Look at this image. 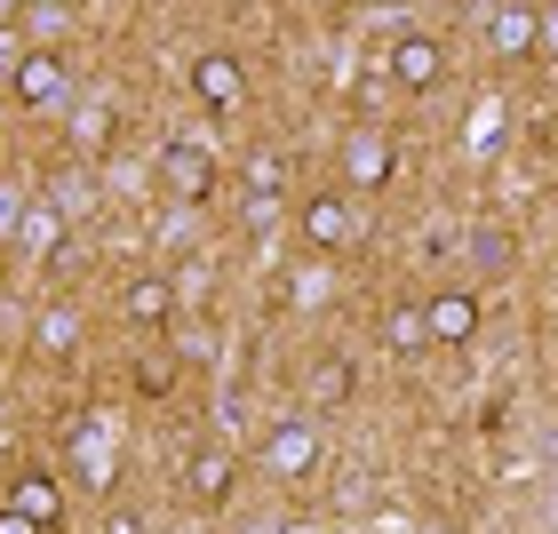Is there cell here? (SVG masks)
I'll use <instances>...</instances> for the list:
<instances>
[{
  "mask_svg": "<svg viewBox=\"0 0 558 534\" xmlns=\"http://www.w3.org/2000/svg\"><path fill=\"white\" fill-rule=\"evenodd\" d=\"M136 391H144V399L175 391V360H136Z\"/></svg>",
  "mask_w": 558,
  "mask_h": 534,
  "instance_id": "23",
  "label": "cell"
},
{
  "mask_svg": "<svg viewBox=\"0 0 558 534\" xmlns=\"http://www.w3.org/2000/svg\"><path fill=\"white\" fill-rule=\"evenodd\" d=\"M72 463H81V478H88L96 495H112V487H120V454H112V439H105V430L72 423Z\"/></svg>",
  "mask_w": 558,
  "mask_h": 534,
  "instance_id": "14",
  "label": "cell"
},
{
  "mask_svg": "<svg viewBox=\"0 0 558 534\" xmlns=\"http://www.w3.org/2000/svg\"><path fill=\"white\" fill-rule=\"evenodd\" d=\"M112 136H120V112H112V96H72V105H64V144H72V160H105V151H112Z\"/></svg>",
  "mask_w": 558,
  "mask_h": 534,
  "instance_id": "5",
  "label": "cell"
},
{
  "mask_svg": "<svg viewBox=\"0 0 558 534\" xmlns=\"http://www.w3.org/2000/svg\"><path fill=\"white\" fill-rule=\"evenodd\" d=\"M288 216H295L288 192H247V199H240V223H247V232H279Z\"/></svg>",
  "mask_w": 558,
  "mask_h": 534,
  "instance_id": "22",
  "label": "cell"
},
{
  "mask_svg": "<svg viewBox=\"0 0 558 534\" xmlns=\"http://www.w3.org/2000/svg\"><path fill=\"white\" fill-rule=\"evenodd\" d=\"M72 64L57 57V48H24V64L9 72V105H24V112H64L72 105Z\"/></svg>",
  "mask_w": 558,
  "mask_h": 534,
  "instance_id": "1",
  "label": "cell"
},
{
  "mask_svg": "<svg viewBox=\"0 0 558 534\" xmlns=\"http://www.w3.org/2000/svg\"><path fill=\"white\" fill-rule=\"evenodd\" d=\"M232 487H240V454L199 447V454H192V495L208 502V511H223V502H232Z\"/></svg>",
  "mask_w": 558,
  "mask_h": 534,
  "instance_id": "15",
  "label": "cell"
},
{
  "mask_svg": "<svg viewBox=\"0 0 558 534\" xmlns=\"http://www.w3.org/2000/svg\"><path fill=\"white\" fill-rule=\"evenodd\" d=\"M9 247H24V256H64V208H48V199L33 192L24 199V223H16V240Z\"/></svg>",
  "mask_w": 558,
  "mask_h": 534,
  "instance_id": "13",
  "label": "cell"
},
{
  "mask_svg": "<svg viewBox=\"0 0 558 534\" xmlns=\"http://www.w3.org/2000/svg\"><path fill=\"white\" fill-rule=\"evenodd\" d=\"M0 502H9V511H24L40 534L64 526V487H57V471H40V463H24V471L9 478V495H0Z\"/></svg>",
  "mask_w": 558,
  "mask_h": 534,
  "instance_id": "10",
  "label": "cell"
},
{
  "mask_svg": "<svg viewBox=\"0 0 558 534\" xmlns=\"http://www.w3.org/2000/svg\"><path fill=\"white\" fill-rule=\"evenodd\" d=\"M391 175H399V151H391L384 129H351L343 136V184L351 192H384Z\"/></svg>",
  "mask_w": 558,
  "mask_h": 534,
  "instance_id": "8",
  "label": "cell"
},
{
  "mask_svg": "<svg viewBox=\"0 0 558 534\" xmlns=\"http://www.w3.org/2000/svg\"><path fill=\"white\" fill-rule=\"evenodd\" d=\"M0 534H40V526L24 519V511H9V502H0Z\"/></svg>",
  "mask_w": 558,
  "mask_h": 534,
  "instance_id": "29",
  "label": "cell"
},
{
  "mask_svg": "<svg viewBox=\"0 0 558 534\" xmlns=\"http://www.w3.org/2000/svg\"><path fill=\"white\" fill-rule=\"evenodd\" d=\"M160 240L184 247V240H192V208H175V199H168V208H160Z\"/></svg>",
  "mask_w": 558,
  "mask_h": 534,
  "instance_id": "28",
  "label": "cell"
},
{
  "mask_svg": "<svg viewBox=\"0 0 558 534\" xmlns=\"http://www.w3.org/2000/svg\"><path fill=\"white\" fill-rule=\"evenodd\" d=\"M423 327H430V343H478L487 312H478L471 288H430L423 295Z\"/></svg>",
  "mask_w": 558,
  "mask_h": 534,
  "instance_id": "9",
  "label": "cell"
},
{
  "mask_svg": "<svg viewBox=\"0 0 558 534\" xmlns=\"http://www.w3.org/2000/svg\"><path fill=\"white\" fill-rule=\"evenodd\" d=\"M384 343L399 351V360H415V351H430V327H423V295H415V303H391V312H384Z\"/></svg>",
  "mask_w": 558,
  "mask_h": 534,
  "instance_id": "17",
  "label": "cell"
},
{
  "mask_svg": "<svg viewBox=\"0 0 558 534\" xmlns=\"http://www.w3.org/2000/svg\"><path fill=\"white\" fill-rule=\"evenodd\" d=\"M112 534H144V519L136 511H112Z\"/></svg>",
  "mask_w": 558,
  "mask_h": 534,
  "instance_id": "30",
  "label": "cell"
},
{
  "mask_svg": "<svg viewBox=\"0 0 558 534\" xmlns=\"http://www.w3.org/2000/svg\"><path fill=\"white\" fill-rule=\"evenodd\" d=\"M256 463L271 471V478H312L319 471V423L312 415H295V423H271L264 430V454Z\"/></svg>",
  "mask_w": 558,
  "mask_h": 534,
  "instance_id": "7",
  "label": "cell"
},
{
  "mask_svg": "<svg viewBox=\"0 0 558 534\" xmlns=\"http://www.w3.org/2000/svg\"><path fill=\"white\" fill-rule=\"evenodd\" d=\"M175 312H184V279H168V271L120 279V319L129 327H175Z\"/></svg>",
  "mask_w": 558,
  "mask_h": 534,
  "instance_id": "6",
  "label": "cell"
},
{
  "mask_svg": "<svg viewBox=\"0 0 558 534\" xmlns=\"http://www.w3.org/2000/svg\"><path fill=\"white\" fill-rule=\"evenodd\" d=\"M216 151L208 144H199V136H175L168 151H160V192L175 199V208H208V199H216Z\"/></svg>",
  "mask_w": 558,
  "mask_h": 534,
  "instance_id": "2",
  "label": "cell"
},
{
  "mask_svg": "<svg viewBox=\"0 0 558 534\" xmlns=\"http://www.w3.org/2000/svg\"><path fill=\"white\" fill-rule=\"evenodd\" d=\"M295 232H303V247L312 256H336V247H351L360 240V208H351V192H312L295 208Z\"/></svg>",
  "mask_w": 558,
  "mask_h": 534,
  "instance_id": "4",
  "label": "cell"
},
{
  "mask_svg": "<svg viewBox=\"0 0 558 534\" xmlns=\"http://www.w3.org/2000/svg\"><path fill=\"white\" fill-rule=\"evenodd\" d=\"M24 48H33V40H24V24H0V88H9V72L24 64Z\"/></svg>",
  "mask_w": 558,
  "mask_h": 534,
  "instance_id": "24",
  "label": "cell"
},
{
  "mask_svg": "<svg viewBox=\"0 0 558 534\" xmlns=\"http://www.w3.org/2000/svg\"><path fill=\"white\" fill-rule=\"evenodd\" d=\"M240 175H247V192H288V160H279V144H247L240 151Z\"/></svg>",
  "mask_w": 558,
  "mask_h": 534,
  "instance_id": "20",
  "label": "cell"
},
{
  "mask_svg": "<svg viewBox=\"0 0 558 534\" xmlns=\"http://www.w3.org/2000/svg\"><path fill=\"white\" fill-rule=\"evenodd\" d=\"M192 96L208 112H240L247 105V64L223 57V48H208V57H192Z\"/></svg>",
  "mask_w": 558,
  "mask_h": 534,
  "instance_id": "11",
  "label": "cell"
},
{
  "mask_svg": "<svg viewBox=\"0 0 558 534\" xmlns=\"http://www.w3.org/2000/svg\"><path fill=\"white\" fill-rule=\"evenodd\" d=\"M471 247H478V264H511V232H471Z\"/></svg>",
  "mask_w": 558,
  "mask_h": 534,
  "instance_id": "27",
  "label": "cell"
},
{
  "mask_svg": "<svg viewBox=\"0 0 558 534\" xmlns=\"http://www.w3.org/2000/svg\"><path fill=\"white\" fill-rule=\"evenodd\" d=\"M487 40H495V57H535V9H526V0H502L487 16Z\"/></svg>",
  "mask_w": 558,
  "mask_h": 534,
  "instance_id": "16",
  "label": "cell"
},
{
  "mask_svg": "<svg viewBox=\"0 0 558 534\" xmlns=\"http://www.w3.org/2000/svg\"><path fill=\"white\" fill-rule=\"evenodd\" d=\"M24 199H33V192L0 184V240H16V223H24Z\"/></svg>",
  "mask_w": 558,
  "mask_h": 534,
  "instance_id": "26",
  "label": "cell"
},
{
  "mask_svg": "<svg viewBox=\"0 0 558 534\" xmlns=\"http://www.w3.org/2000/svg\"><path fill=\"white\" fill-rule=\"evenodd\" d=\"M360 399V367L351 360H319L312 375H303V406H312V415H336V406H351Z\"/></svg>",
  "mask_w": 558,
  "mask_h": 534,
  "instance_id": "12",
  "label": "cell"
},
{
  "mask_svg": "<svg viewBox=\"0 0 558 534\" xmlns=\"http://www.w3.org/2000/svg\"><path fill=\"white\" fill-rule=\"evenodd\" d=\"M384 81L399 96H430V88H447V40L439 33H399L391 40V57H384Z\"/></svg>",
  "mask_w": 558,
  "mask_h": 534,
  "instance_id": "3",
  "label": "cell"
},
{
  "mask_svg": "<svg viewBox=\"0 0 558 534\" xmlns=\"http://www.w3.org/2000/svg\"><path fill=\"white\" fill-rule=\"evenodd\" d=\"M535 57L558 64V0H550V9H535Z\"/></svg>",
  "mask_w": 558,
  "mask_h": 534,
  "instance_id": "25",
  "label": "cell"
},
{
  "mask_svg": "<svg viewBox=\"0 0 558 534\" xmlns=\"http://www.w3.org/2000/svg\"><path fill=\"white\" fill-rule=\"evenodd\" d=\"M40 199H48V208H64V223H81V216L96 208V192H88V175H81V168L48 175V184H40Z\"/></svg>",
  "mask_w": 558,
  "mask_h": 534,
  "instance_id": "19",
  "label": "cell"
},
{
  "mask_svg": "<svg viewBox=\"0 0 558 534\" xmlns=\"http://www.w3.org/2000/svg\"><path fill=\"white\" fill-rule=\"evenodd\" d=\"M33 343H40V351H57V360H64V351L81 343V312H72V303H48V312L33 319Z\"/></svg>",
  "mask_w": 558,
  "mask_h": 534,
  "instance_id": "21",
  "label": "cell"
},
{
  "mask_svg": "<svg viewBox=\"0 0 558 534\" xmlns=\"http://www.w3.org/2000/svg\"><path fill=\"white\" fill-rule=\"evenodd\" d=\"M288 303L295 312H327V303H336V271L327 264H295L288 271Z\"/></svg>",
  "mask_w": 558,
  "mask_h": 534,
  "instance_id": "18",
  "label": "cell"
}]
</instances>
